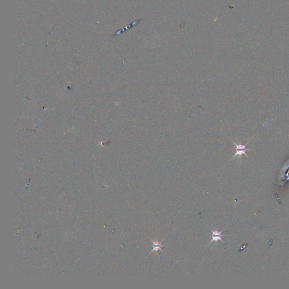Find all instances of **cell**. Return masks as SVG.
I'll return each mask as SVG.
<instances>
[{"label": "cell", "instance_id": "6da1fadb", "mask_svg": "<svg viewBox=\"0 0 289 289\" xmlns=\"http://www.w3.org/2000/svg\"><path fill=\"white\" fill-rule=\"evenodd\" d=\"M232 142H233V144L236 146V153L234 154V155L233 156V158L231 159V160H232V159L236 157L237 155H239L240 157H241V156H242V155H245L247 157H248V156L247 154H246V152L247 150H248V151L250 150V149H246V146L247 145V144H248V142H247V144H245V145L241 144H236L233 141H232Z\"/></svg>", "mask_w": 289, "mask_h": 289}, {"label": "cell", "instance_id": "3957f363", "mask_svg": "<svg viewBox=\"0 0 289 289\" xmlns=\"http://www.w3.org/2000/svg\"><path fill=\"white\" fill-rule=\"evenodd\" d=\"M163 241V240H162V241ZM151 241L153 242V249L151 250V251L150 252L149 254H151L153 251H156L157 252H158V250H160L161 251L163 252V251L162 250V247H165V246H166V245H162V241H161V242H159L158 241H154L152 240V239H151Z\"/></svg>", "mask_w": 289, "mask_h": 289}, {"label": "cell", "instance_id": "7a4b0ae2", "mask_svg": "<svg viewBox=\"0 0 289 289\" xmlns=\"http://www.w3.org/2000/svg\"><path fill=\"white\" fill-rule=\"evenodd\" d=\"M211 231L212 232V240H211V241H210V242L208 244V245H209L210 243L212 242L213 241H214V242H217L218 241H221L222 242H223L224 243V242L221 239V238H222L223 236L225 237V236H225V235L223 236V235L221 234V233H222L223 230L221 231V232H219V231H218V230H211ZM208 245H207V246H208Z\"/></svg>", "mask_w": 289, "mask_h": 289}]
</instances>
